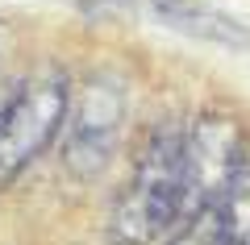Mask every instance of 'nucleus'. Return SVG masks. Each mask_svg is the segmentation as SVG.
<instances>
[{
    "label": "nucleus",
    "mask_w": 250,
    "mask_h": 245,
    "mask_svg": "<svg viewBox=\"0 0 250 245\" xmlns=\"http://www.w3.org/2000/svg\"><path fill=\"white\" fill-rule=\"evenodd\" d=\"M125 137V83L108 71L75 79L67 121L59 133V167L75 183H96L113 167Z\"/></svg>",
    "instance_id": "f03ea898"
},
{
    "label": "nucleus",
    "mask_w": 250,
    "mask_h": 245,
    "mask_svg": "<svg viewBox=\"0 0 250 245\" xmlns=\"http://www.w3.org/2000/svg\"><path fill=\"white\" fill-rule=\"evenodd\" d=\"M71 88L75 79L54 62L21 79L17 100L0 121V191L13 187L59 141L67 104H71Z\"/></svg>",
    "instance_id": "7ed1b4c3"
},
{
    "label": "nucleus",
    "mask_w": 250,
    "mask_h": 245,
    "mask_svg": "<svg viewBox=\"0 0 250 245\" xmlns=\"http://www.w3.org/2000/svg\"><path fill=\"white\" fill-rule=\"evenodd\" d=\"M17 92H21V79H0V121H4V113L13 108Z\"/></svg>",
    "instance_id": "6e6552de"
},
{
    "label": "nucleus",
    "mask_w": 250,
    "mask_h": 245,
    "mask_svg": "<svg viewBox=\"0 0 250 245\" xmlns=\"http://www.w3.org/2000/svg\"><path fill=\"white\" fill-rule=\"evenodd\" d=\"M213 208H217V245H250V141Z\"/></svg>",
    "instance_id": "423d86ee"
},
{
    "label": "nucleus",
    "mask_w": 250,
    "mask_h": 245,
    "mask_svg": "<svg viewBox=\"0 0 250 245\" xmlns=\"http://www.w3.org/2000/svg\"><path fill=\"white\" fill-rule=\"evenodd\" d=\"M163 245H217V208L175 220V228L163 237Z\"/></svg>",
    "instance_id": "0eeeda50"
},
{
    "label": "nucleus",
    "mask_w": 250,
    "mask_h": 245,
    "mask_svg": "<svg viewBox=\"0 0 250 245\" xmlns=\"http://www.w3.org/2000/svg\"><path fill=\"white\" fill-rule=\"evenodd\" d=\"M179 167H184V125L154 121L129 162L121 191L113 195L104 225L108 245H154L175 228Z\"/></svg>",
    "instance_id": "f257e3e1"
},
{
    "label": "nucleus",
    "mask_w": 250,
    "mask_h": 245,
    "mask_svg": "<svg viewBox=\"0 0 250 245\" xmlns=\"http://www.w3.org/2000/svg\"><path fill=\"white\" fill-rule=\"evenodd\" d=\"M238 116L229 108H200L184 125V167H179V220L205 212L221 200L229 175L238 170L246 150Z\"/></svg>",
    "instance_id": "20e7f679"
},
{
    "label": "nucleus",
    "mask_w": 250,
    "mask_h": 245,
    "mask_svg": "<svg viewBox=\"0 0 250 245\" xmlns=\"http://www.w3.org/2000/svg\"><path fill=\"white\" fill-rule=\"evenodd\" d=\"M150 13L171 25L175 34L200 38V42L225 46V50H250V25H242L233 13H221L213 4H196V0H150Z\"/></svg>",
    "instance_id": "39448f33"
}]
</instances>
